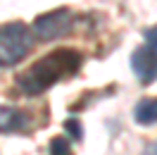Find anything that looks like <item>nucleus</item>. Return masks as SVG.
Instances as JSON below:
<instances>
[{
    "instance_id": "obj_2",
    "label": "nucleus",
    "mask_w": 157,
    "mask_h": 155,
    "mask_svg": "<svg viewBox=\"0 0 157 155\" xmlns=\"http://www.w3.org/2000/svg\"><path fill=\"white\" fill-rule=\"evenodd\" d=\"M33 48V31L21 24H2L0 26V67H12L26 58Z\"/></svg>"
},
{
    "instance_id": "obj_6",
    "label": "nucleus",
    "mask_w": 157,
    "mask_h": 155,
    "mask_svg": "<svg viewBox=\"0 0 157 155\" xmlns=\"http://www.w3.org/2000/svg\"><path fill=\"white\" fill-rule=\"evenodd\" d=\"M133 119L138 124H155L157 122V98H143L133 110Z\"/></svg>"
},
{
    "instance_id": "obj_10",
    "label": "nucleus",
    "mask_w": 157,
    "mask_h": 155,
    "mask_svg": "<svg viewBox=\"0 0 157 155\" xmlns=\"http://www.w3.org/2000/svg\"><path fill=\"white\" fill-rule=\"evenodd\" d=\"M143 155H157V141H155L152 145H147V148H145V153H143Z\"/></svg>"
},
{
    "instance_id": "obj_4",
    "label": "nucleus",
    "mask_w": 157,
    "mask_h": 155,
    "mask_svg": "<svg viewBox=\"0 0 157 155\" xmlns=\"http://www.w3.org/2000/svg\"><path fill=\"white\" fill-rule=\"evenodd\" d=\"M131 67H133L138 81H140L143 86L157 81V50L150 48V46L136 48L133 55H131Z\"/></svg>"
},
{
    "instance_id": "obj_5",
    "label": "nucleus",
    "mask_w": 157,
    "mask_h": 155,
    "mask_svg": "<svg viewBox=\"0 0 157 155\" xmlns=\"http://www.w3.org/2000/svg\"><path fill=\"white\" fill-rule=\"evenodd\" d=\"M26 115L17 107H0V134L24 131L26 129Z\"/></svg>"
},
{
    "instance_id": "obj_3",
    "label": "nucleus",
    "mask_w": 157,
    "mask_h": 155,
    "mask_svg": "<svg viewBox=\"0 0 157 155\" xmlns=\"http://www.w3.org/2000/svg\"><path fill=\"white\" fill-rule=\"evenodd\" d=\"M74 26V14L67 7H59V10H50L43 12L33 19V31L40 41H55L59 36L69 34Z\"/></svg>"
},
{
    "instance_id": "obj_1",
    "label": "nucleus",
    "mask_w": 157,
    "mask_h": 155,
    "mask_svg": "<svg viewBox=\"0 0 157 155\" xmlns=\"http://www.w3.org/2000/svg\"><path fill=\"white\" fill-rule=\"evenodd\" d=\"M78 67H81V53H76V50H71V48L52 50L45 58H40L38 62H33L17 79V86L26 96H38L43 91H48L50 86H55L57 81L76 74Z\"/></svg>"
},
{
    "instance_id": "obj_7",
    "label": "nucleus",
    "mask_w": 157,
    "mask_h": 155,
    "mask_svg": "<svg viewBox=\"0 0 157 155\" xmlns=\"http://www.w3.org/2000/svg\"><path fill=\"white\" fill-rule=\"evenodd\" d=\"M50 155H74V150L64 136H55L50 141Z\"/></svg>"
},
{
    "instance_id": "obj_8",
    "label": "nucleus",
    "mask_w": 157,
    "mask_h": 155,
    "mask_svg": "<svg viewBox=\"0 0 157 155\" xmlns=\"http://www.w3.org/2000/svg\"><path fill=\"white\" fill-rule=\"evenodd\" d=\"M64 131H67L71 138H76V141H81V138H83V126H81V122H78V119H74V117H69L67 122H64Z\"/></svg>"
},
{
    "instance_id": "obj_9",
    "label": "nucleus",
    "mask_w": 157,
    "mask_h": 155,
    "mask_svg": "<svg viewBox=\"0 0 157 155\" xmlns=\"http://www.w3.org/2000/svg\"><path fill=\"white\" fill-rule=\"evenodd\" d=\"M143 36H145L147 46L157 50V24H155V26H150V29H145V34H143Z\"/></svg>"
}]
</instances>
